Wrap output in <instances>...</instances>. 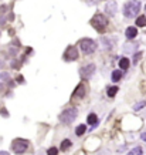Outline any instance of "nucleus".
<instances>
[{"label":"nucleus","instance_id":"f257e3e1","mask_svg":"<svg viewBox=\"0 0 146 155\" xmlns=\"http://www.w3.org/2000/svg\"><path fill=\"white\" fill-rule=\"evenodd\" d=\"M91 26L95 29L96 32H105V29L108 27V17L107 16H104L101 13H96L92 19H91Z\"/></svg>","mask_w":146,"mask_h":155},{"label":"nucleus","instance_id":"f03ea898","mask_svg":"<svg viewBox=\"0 0 146 155\" xmlns=\"http://www.w3.org/2000/svg\"><path fill=\"white\" fill-rule=\"evenodd\" d=\"M140 10V1L138 0H132V1H128L126 4L123 6V14L126 17H134L139 13Z\"/></svg>","mask_w":146,"mask_h":155},{"label":"nucleus","instance_id":"7ed1b4c3","mask_svg":"<svg viewBox=\"0 0 146 155\" xmlns=\"http://www.w3.org/2000/svg\"><path fill=\"white\" fill-rule=\"evenodd\" d=\"M77 115H78V110H77L75 107H70V108H67V110H64L61 112L60 120L64 124H71L77 118Z\"/></svg>","mask_w":146,"mask_h":155},{"label":"nucleus","instance_id":"20e7f679","mask_svg":"<svg viewBox=\"0 0 146 155\" xmlns=\"http://www.w3.org/2000/svg\"><path fill=\"white\" fill-rule=\"evenodd\" d=\"M28 148V141L24 138H16L12 144V149L16 154H24Z\"/></svg>","mask_w":146,"mask_h":155},{"label":"nucleus","instance_id":"39448f33","mask_svg":"<svg viewBox=\"0 0 146 155\" xmlns=\"http://www.w3.org/2000/svg\"><path fill=\"white\" fill-rule=\"evenodd\" d=\"M80 47L85 54H92L96 50V43L91 39H82L80 41Z\"/></svg>","mask_w":146,"mask_h":155},{"label":"nucleus","instance_id":"423d86ee","mask_svg":"<svg viewBox=\"0 0 146 155\" xmlns=\"http://www.w3.org/2000/svg\"><path fill=\"white\" fill-rule=\"evenodd\" d=\"M80 73H81V77H82V78H91V77H92V74L95 73V64L84 65L82 68L80 70Z\"/></svg>","mask_w":146,"mask_h":155},{"label":"nucleus","instance_id":"0eeeda50","mask_svg":"<svg viewBox=\"0 0 146 155\" xmlns=\"http://www.w3.org/2000/svg\"><path fill=\"white\" fill-rule=\"evenodd\" d=\"M64 58L67 60V61H74L78 58V50H77V47H68L67 48V51L64 53Z\"/></svg>","mask_w":146,"mask_h":155},{"label":"nucleus","instance_id":"6e6552de","mask_svg":"<svg viewBox=\"0 0 146 155\" xmlns=\"http://www.w3.org/2000/svg\"><path fill=\"white\" fill-rule=\"evenodd\" d=\"M84 95H85V85L81 83V84H78V87H77L75 90H74V93H72V98H82Z\"/></svg>","mask_w":146,"mask_h":155},{"label":"nucleus","instance_id":"1a4fd4ad","mask_svg":"<svg viewBox=\"0 0 146 155\" xmlns=\"http://www.w3.org/2000/svg\"><path fill=\"white\" fill-rule=\"evenodd\" d=\"M125 36H126V39H129V40H132V39H135L136 36H138V29L136 27H128L126 29V32H125Z\"/></svg>","mask_w":146,"mask_h":155},{"label":"nucleus","instance_id":"9d476101","mask_svg":"<svg viewBox=\"0 0 146 155\" xmlns=\"http://www.w3.org/2000/svg\"><path fill=\"white\" fill-rule=\"evenodd\" d=\"M87 121H88L89 125H92V127H95L96 124H98V117L94 114V112H91L88 115V118H87Z\"/></svg>","mask_w":146,"mask_h":155},{"label":"nucleus","instance_id":"9b49d317","mask_svg":"<svg viewBox=\"0 0 146 155\" xmlns=\"http://www.w3.org/2000/svg\"><path fill=\"white\" fill-rule=\"evenodd\" d=\"M129 64H131V63H129V60H128L126 57H122L121 60H119V68H121V70H128V68H129Z\"/></svg>","mask_w":146,"mask_h":155},{"label":"nucleus","instance_id":"f8f14e48","mask_svg":"<svg viewBox=\"0 0 146 155\" xmlns=\"http://www.w3.org/2000/svg\"><path fill=\"white\" fill-rule=\"evenodd\" d=\"M107 12H108L109 16H114L116 13V3L115 1H111L108 6H107Z\"/></svg>","mask_w":146,"mask_h":155},{"label":"nucleus","instance_id":"ddd939ff","mask_svg":"<svg viewBox=\"0 0 146 155\" xmlns=\"http://www.w3.org/2000/svg\"><path fill=\"white\" fill-rule=\"evenodd\" d=\"M118 87L116 85H112V87H108V90H107V94H108V97H111V98H114L115 95H116V93H118Z\"/></svg>","mask_w":146,"mask_h":155},{"label":"nucleus","instance_id":"4468645a","mask_svg":"<svg viewBox=\"0 0 146 155\" xmlns=\"http://www.w3.org/2000/svg\"><path fill=\"white\" fill-rule=\"evenodd\" d=\"M85 131H87V125L81 124V125H78V127H77L75 134H77L78 137H81V135H84V134H85Z\"/></svg>","mask_w":146,"mask_h":155},{"label":"nucleus","instance_id":"2eb2a0df","mask_svg":"<svg viewBox=\"0 0 146 155\" xmlns=\"http://www.w3.org/2000/svg\"><path fill=\"white\" fill-rule=\"evenodd\" d=\"M122 78V73H121V70H115L114 73H112V81L114 83H118L119 80Z\"/></svg>","mask_w":146,"mask_h":155},{"label":"nucleus","instance_id":"dca6fc26","mask_svg":"<svg viewBox=\"0 0 146 155\" xmlns=\"http://www.w3.org/2000/svg\"><path fill=\"white\" fill-rule=\"evenodd\" d=\"M136 26L138 27H145L146 26V17L145 16H139L136 19Z\"/></svg>","mask_w":146,"mask_h":155},{"label":"nucleus","instance_id":"f3484780","mask_svg":"<svg viewBox=\"0 0 146 155\" xmlns=\"http://www.w3.org/2000/svg\"><path fill=\"white\" fill-rule=\"evenodd\" d=\"M70 147H71V141H70V140H64V141L61 142V147H60V148H61V151H67Z\"/></svg>","mask_w":146,"mask_h":155},{"label":"nucleus","instance_id":"a211bd4d","mask_svg":"<svg viewBox=\"0 0 146 155\" xmlns=\"http://www.w3.org/2000/svg\"><path fill=\"white\" fill-rule=\"evenodd\" d=\"M126 155H142V148H140V147H135V148L131 149Z\"/></svg>","mask_w":146,"mask_h":155},{"label":"nucleus","instance_id":"6ab92c4d","mask_svg":"<svg viewBox=\"0 0 146 155\" xmlns=\"http://www.w3.org/2000/svg\"><path fill=\"white\" fill-rule=\"evenodd\" d=\"M143 107H146V100H143V101H140V103H138V104H135L134 110L135 111H139V110H142Z\"/></svg>","mask_w":146,"mask_h":155},{"label":"nucleus","instance_id":"aec40b11","mask_svg":"<svg viewBox=\"0 0 146 155\" xmlns=\"http://www.w3.org/2000/svg\"><path fill=\"white\" fill-rule=\"evenodd\" d=\"M47 155H58V149L55 148V147H51V148H48V151H47Z\"/></svg>","mask_w":146,"mask_h":155},{"label":"nucleus","instance_id":"412c9836","mask_svg":"<svg viewBox=\"0 0 146 155\" xmlns=\"http://www.w3.org/2000/svg\"><path fill=\"white\" fill-rule=\"evenodd\" d=\"M10 78V76L7 73H0V81H7Z\"/></svg>","mask_w":146,"mask_h":155},{"label":"nucleus","instance_id":"4be33fe9","mask_svg":"<svg viewBox=\"0 0 146 155\" xmlns=\"http://www.w3.org/2000/svg\"><path fill=\"white\" fill-rule=\"evenodd\" d=\"M140 57H142V53H136V54H135V57H134V64H138V63H139Z\"/></svg>","mask_w":146,"mask_h":155},{"label":"nucleus","instance_id":"5701e85b","mask_svg":"<svg viewBox=\"0 0 146 155\" xmlns=\"http://www.w3.org/2000/svg\"><path fill=\"white\" fill-rule=\"evenodd\" d=\"M140 140L146 142V132H142V134H140Z\"/></svg>","mask_w":146,"mask_h":155},{"label":"nucleus","instance_id":"b1692460","mask_svg":"<svg viewBox=\"0 0 146 155\" xmlns=\"http://www.w3.org/2000/svg\"><path fill=\"white\" fill-rule=\"evenodd\" d=\"M0 155H9V152H4V151H1V152H0Z\"/></svg>","mask_w":146,"mask_h":155},{"label":"nucleus","instance_id":"393cba45","mask_svg":"<svg viewBox=\"0 0 146 155\" xmlns=\"http://www.w3.org/2000/svg\"><path fill=\"white\" fill-rule=\"evenodd\" d=\"M0 67H3V63H0Z\"/></svg>","mask_w":146,"mask_h":155}]
</instances>
